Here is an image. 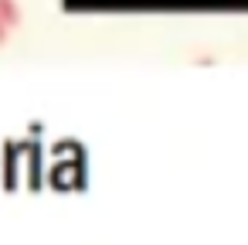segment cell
<instances>
[{
  "mask_svg": "<svg viewBox=\"0 0 248 245\" xmlns=\"http://www.w3.org/2000/svg\"><path fill=\"white\" fill-rule=\"evenodd\" d=\"M0 21H4L7 28H17L21 24V7L14 4V0H0Z\"/></svg>",
  "mask_w": 248,
  "mask_h": 245,
  "instance_id": "obj_1",
  "label": "cell"
},
{
  "mask_svg": "<svg viewBox=\"0 0 248 245\" xmlns=\"http://www.w3.org/2000/svg\"><path fill=\"white\" fill-rule=\"evenodd\" d=\"M7 38H11V28H7L4 21H0V48H4V45H7Z\"/></svg>",
  "mask_w": 248,
  "mask_h": 245,
  "instance_id": "obj_2",
  "label": "cell"
}]
</instances>
